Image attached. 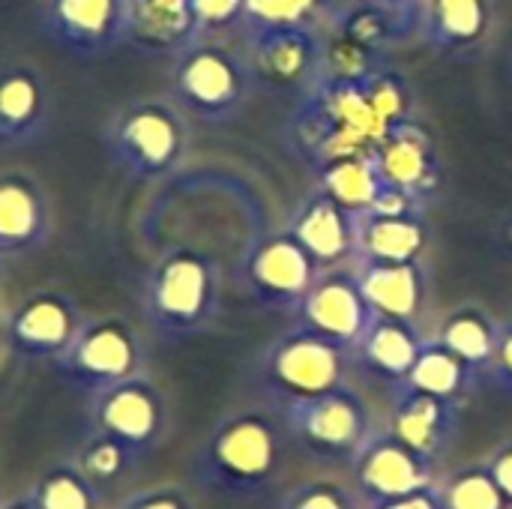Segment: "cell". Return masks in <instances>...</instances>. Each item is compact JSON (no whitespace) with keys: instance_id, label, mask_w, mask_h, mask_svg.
<instances>
[{"instance_id":"6da1fadb","label":"cell","mask_w":512,"mask_h":509,"mask_svg":"<svg viewBox=\"0 0 512 509\" xmlns=\"http://www.w3.org/2000/svg\"><path fill=\"white\" fill-rule=\"evenodd\" d=\"M411 90L396 72L324 75L309 87L294 123L297 153L315 168L354 153H372L411 120Z\"/></svg>"},{"instance_id":"7a4b0ae2","label":"cell","mask_w":512,"mask_h":509,"mask_svg":"<svg viewBox=\"0 0 512 509\" xmlns=\"http://www.w3.org/2000/svg\"><path fill=\"white\" fill-rule=\"evenodd\" d=\"M288 426L261 411H243L216 423L192 459L195 480L228 501L267 495L282 477L288 456Z\"/></svg>"},{"instance_id":"3957f363","label":"cell","mask_w":512,"mask_h":509,"mask_svg":"<svg viewBox=\"0 0 512 509\" xmlns=\"http://www.w3.org/2000/svg\"><path fill=\"white\" fill-rule=\"evenodd\" d=\"M222 306L219 264L192 246L162 252L141 288V309L147 324L165 339H189L204 333Z\"/></svg>"},{"instance_id":"277c9868","label":"cell","mask_w":512,"mask_h":509,"mask_svg":"<svg viewBox=\"0 0 512 509\" xmlns=\"http://www.w3.org/2000/svg\"><path fill=\"white\" fill-rule=\"evenodd\" d=\"M105 153L132 180H162L180 168L189 150L186 111L174 99L141 96L120 105L102 132Z\"/></svg>"},{"instance_id":"5b68a950","label":"cell","mask_w":512,"mask_h":509,"mask_svg":"<svg viewBox=\"0 0 512 509\" xmlns=\"http://www.w3.org/2000/svg\"><path fill=\"white\" fill-rule=\"evenodd\" d=\"M255 87V69L249 54H237L219 42L201 39L171 66V99L204 123L231 120Z\"/></svg>"},{"instance_id":"8992f818","label":"cell","mask_w":512,"mask_h":509,"mask_svg":"<svg viewBox=\"0 0 512 509\" xmlns=\"http://www.w3.org/2000/svg\"><path fill=\"white\" fill-rule=\"evenodd\" d=\"M354 354L309 327H294L264 348L258 360L261 387L282 405L348 387Z\"/></svg>"},{"instance_id":"52a82bcc","label":"cell","mask_w":512,"mask_h":509,"mask_svg":"<svg viewBox=\"0 0 512 509\" xmlns=\"http://www.w3.org/2000/svg\"><path fill=\"white\" fill-rule=\"evenodd\" d=\"M51 369L75 390L93 396L120 381L144 375V345L126 318H87L72 345Z\"/></svg>"},{"instance_id":"ba28073f","label":"cell","mask_w":512,"mask_h":509,"mask_svg":"<svg viewBox=\"0 0 512 509\" xmlns=\"http://www.w3.org/2000/svg\"><path fill=\"white\" fill-rule=\"evenodd\" d=\"M279 417L285 420L291 441L327 459L354 462L363 444L375 435L369 405L351 387L285 402Z\"/></svg>"},{"instance_id":"9c48e42d","label":"cell","mask_w":512,"mask_h":509,"mask_svg":"<svg viewBox=\"0 0 512 509\" xmlns=\"http://www.w3.org/2000/svg\"><path fill=\"white\" fill-rule=\"evenodd\" d=\"M321 273L324 270L291 231L258 237L240 261V279L246 291L261 306L291 315H297L303 297L312 291Z\"/></svg>"},{"instance_id":"30bf717a","label":"cell","mask_w":512,"mask_h":509,"mask_svg":"<svg viewBox=\"0 0 512 509\" xmlns=\"http://www.w3.org/2000/svg\"><path fill=\"white\" fill-rule=\"evenodd\" d=\"M87 414H90V429L111 435L114 441L129 447L138 459L147 456L162 441L168 426L165 396L144 375H135L129 381L93 393Z\"/></svg>"},{"instance_id":"8fae6325","label":"cell","mask_w":512,"mask_h":509,"mask_svg":"<svg viewBox=\"0 0 512 509\" xmlns=\"http://www.w3.org/2000/svg\"><path fill=\"white\" fill-rule=\"evenodd\" d=\"M84 312L60 288H36L6 318V345L21 360L54 363L84 327Z\"/></svg>"},{"instance_id":"7c38bea8","label":"cell","mask_w":512,"mask_h":509,"mask_svg":"<svg viewBox=\"0 0 512 509\" xmlns=\"http://www.w3.org/2000/svg\"><path fill=\"white\" fill-rule=\"evenodd\" d=\"M42 33L78 60H99L126 42L129 0H42Z\"/></svg>"},{"instance_id":"4fadbf2b","label":"cell","mask_w":512,"mask_h":509,"mask_svg":"<svg viewBox=\"0 0 512 509\" xmlns=\"http://www.w3.org/2000/svg\"><path fill=\"white\" fill-rule=\"evenodd\" d=\"M249 33V63L255 78L273 87H312L324 78L327 39L318 24H279Z\"/></svg>"},{"instance_id":"5bb4252c","label":"cell","mask_w":512,"mask_h":509,"mask_svg":"<svg viewBox=\"0 0 512 509\" xmlns=\"http://www.w3.org/2000/svg\"><path fill=\"white\" fill-rule=\"evenodd\" d=\"M372 321H375V312L360 291L357 273L339 270V267L324 270L297 309L300 327L315 330L318 336L348 348L351 354L366 336Z\"/></svg>"},{"instance_id":"9a60e30c","label":"cell","mask_w":512,"mask_h":509,"mask_svg":"<svg viewBox=\"0 0 512 509\" xmlns=\"http://www.w3.org/2000/svg\"><path fill=\"white\" fill-rule=\"evenodd\" d=\"M357 486L366 504L393 501L435 486V465L411 450L393 429L375 432L354 456Z\"/></svg>"},{"instance_id":"2e32d148","label":"cell","mask_w":512,"mask_h":509,"mask_svg":"<svg viewBox=\"0 0 512 509\" xmlns=\"http://www.w3.org/2000/svg\"><path fill=\"white\" fill-rule=\"evenodd\" d=\"M51 198L39 177L24 168L0 171V255L24 258L51 237Z\"/></svg>"},{"instance_id":"e0dca14e","label":"cell","mask_w":512,"mask_h":509,"mask_svg":"<svg viewBox=\"0 0 512 509\" xmlns=\"http://www.w3.org/2000/svg\"><path fill=\"white\" fill-rule=\"evenodd\" d=\"M495 0H426L423 39L444 60H474L495 33Z\"/></svg>"},{"instance_id":"ac0fdd59","label":"cell","mask_w":512,"mask_h":509,"mask_svg":"<svg viewBox=\"0 0 512 509\" xmlns=\"http://www.w3.org/2000/svg\"><path fill=\"white\" fill-rule=\"evenodd\" d=\"M51 87L42 69L30 63L0 66V144L24 147L48 135Z\"/></svg>"},{"instance_id":"d6986e66","label":"cell","mask_w":512,"mask_h":509,"mask_svg":"<svg viewBox=\"0 0 512 509\" xmlns=\"http://www.w3.org/2000/svg\"><path fill=\"white\" fill-rule=\"evenodd\" d=\"M288 231L315 258L321 270H336L342 261H354L357 249V213L345 210L324 189H315L291 216Z\"/></svg>"},{"instance_id":"ffe728a7","label":"cell","mask_w":512,"mask_h":509,"mask_svg":"<svg viewBox=\"0 0 512 509\" xmlns=\"http://www.w3.org/2000/svg\"><path fill=\"white\" fill-rule=\"evenodd\" d=\"M192 0H129L126 45L153 57H177L201 42Z\"/></svg>"},{"instance_id":"44dd1931","label":"cell","mask_w":512,"mask_h":509,"mask_svg":"<svg viewBox=\"0 0 512 509\" xmlns=\"http://www.w3.org/2000/svg\"><path fill=\"white\" fill-rule=\"evenodd\" d=\"M372 156L384 183L405 189L429 204L441 180V162L435 141L429 138V132L420 129V123L408 120L405 126H399L381 147L372 150Z\"/></svg>"},{"instance_id":"7402d4cb","label":"cell","mask_w":512,"mask_h":509,"mask_svg":"<svg viewBox=\"0 0 512 509\" xmlns=\"http://www.w3.org/2000/svg\"><path fill=\"white\" fill-rule=\"evenodd\" d=\"M459 405L462 402H447L435 399L426 393H411V390H396V408H393V432L417 450L426 462L438 468L444 453L450 450L456 429H459Z\"/></svg>"},{"instance_id":"603a6c76","label":"cell","mask_w":512,"mask_h":509,"mask_svg":"<svg viewBox=\"0 0 512 509\" xmlns=\"http://www.w3.org/2000/svg\"><path fill=\"white\" fill-rule=\"evenodd\" d=\"M354 273L375 315L417 321L429 285L423 261H354Z\"/></svg>"},{"instance_id":"cb8c5ba5","label":"cell","mask_w":512,"mask_h":509,"mask_svg":"<svg viewBox=\"0 0 512 509\" xmlns=\"http://www.w3.org/2000/svg\"><path fill=\"white\" fill-rule=\"evenodd\" d=\"M429 246L426 210L360 213L354 261H420Z\"/></svg>"},{"instance_id":"d4e9b609","label":"cell","mask_w":512,"mask_h":509,"mask_svg":"<svg viewBox=\"0 0 512 509\" xmlns=\"http://www.w3.org/2000/svg\"><path fill=\"white\" fill-rule=\"evenodd\" d=\"M423 345H426V336L417 327V321L375 315L366 336L354 348V360L366 372H372V375L390 381L393 387H399L408 378V372L414 369Z\"/></svg>"},{"instance_id":"484cf974","label":"cell","mask_w":512,"mask_h":509,"mask_svg":"<svg viewBox=\"0 0 512 509\" xmlns=\"http://www.w3.org/2000/svg\"><path fill=\"white\" fill-rule=\"evenodd\" d=\"M498 333H501V324L486 309L465 306V309L450 312L441 321L435 339L447 351H453L477 378H483L489 363H492V354H495V345H498Z\"/></svg>"},{"instance_id":"4316f807","label":"cell","mask_w":512,"mask_h":509,"mask_svg":"<svg viewBox=\"0 0 512 509\" xmlns=\"http://www.w3.org/2000/svg\"><path fill=\"white\" fill-rule=\"evenodd\" d=\"M474 384H477V375L453 351H447L438 339H426L414 369L396 390H411V393H426V396L447 399V402H462Z\"/></svg>"},{"instance_id":"83f0119b","label":"cell","mask_w":512,"mask_h":509,"mask_svg":"<svg viewBox=\"0 0 512 509\" xmlns=\"http://www.w3.org/2000/svg\"><path fill=\"white\" fill-rule=\"evenodd\" d=\"M318 189H324L333 201H339L345 210L360 216L372 210L378 192L384 189V180L372 153H354V156H339L321 165Z\"/></svg>"},{"instance_id":"f1b7e54d","label":"cell","mask_w":512,"mask_h":509,"mask_svg":"<svg viewBox=\"0 0 512 509\" xmlns=\"http://www.w3.org/2000/svg\"><path fill=\"white\" fill-rule=\"evenodd\" d=\"M99 492L102 489L75 462H63L33 483L30 498L39 509H99Z\"/></svg>"},{"instance_id":"f546056e","label":"cell","mask_w":512,"mask_h":509,"mask_svg":"<svg viewBox=\"0 0 512 509\" xmlns=\"http://www.w3.org/2000/svg\"><path fill=\"white\" fill-rule=\"evenodd\" d=\"M72 462L102 489L108 483H117L138 462V456L129 447H123L120 441H114L111 435H102V432L90 429V435L81 441Z\"/></svg>"},{"instance_id":"4dcf8cb0","label":"cell","mask_w":512,"mask_h":509,"mask_svg":"<svg viewBox=\"0 0 512 509\" xmlns=\"http://www.w3.org/2000/svg\"><path fill=\"white\" fill-rule=\"evenodd\" d=\"M444 507L447 509H507L510 501L498 489L495 477L489 474L486 465L468 468L459 477L450 480L447 489H441Z\"/></svg>"},{"instance_id":"1f68e13d","label":"cell","mask_w":512,"mask_h":509,"mask_svg":"<svg viewBox=\"0 0 512 509\" xmlns=\"http://www.w3.org/2000/svg\"><path fill=\"white\" fill-rule=\"evenodd\" d=\"M330 0H246V30L279 27V24H318Z\"/></svg>"},{"instance_id":"d6a6232c","label":"cell","mask_w":512,"mask_h":509,"mask_svg":"<svg viewBox=\"0 0 512 509\" xmlns=\"http://www.w3.org/2000/svg\"><path fill=\"white\" fill-rule=\"evenodd\" d=\"M192 9L201 24V36L210 39L231 27H243L246 0H192Z\"/></svg>"},{"instance_id":"836d02e7","label":"cell","mask_w":512,"mask_h":509,"mask_svg":"<svg viewBox=\"0 0 512 509\" xmlns=\"http://www.w3.org/2000/svg\"><path fill=\"white\" fill-rule=\"evenodd\" d=\"M282 509H354L348 501V495L336 486H324V483H309L294 489Z\"/></svg>"},{"instance_id":"e575fe53","label":"cell","mask_w":512,"mask_h":509,"mask_svg":"<svg viewBox=\"0 0 512 509\" xmlns=\"http://www.w3.org/2000/svg\"><path fill=\"white\" fill-rule=\"evenodd\" d=\"M495 390L501 393H510L512 396V321L501 324V333H498V345H495V354H492V363L483 375Z\"/></svg>"},{"instance_id":"d590c367","label":"cell","mask_w":512,"mask_h":509,"mask_svg":"<svg viewBox=\"0 0 512 509\" xmlns=\"http://www.w3.org/2000/svg\"><path fill=\"white\" fill-rule=\"evenodd\" d=\"M117 509H192V501L180 489L159 486V489H147V492L126 498Z\"/></svg>"},{"instance_id":"8d00e7d4","label":"cell","mask_w":512,"mask_h":509,"mask_svg":"<svg viewBox=\"0 0 512 509\" xmlns=\"http://www.w3.org/2000/svg\"><path fill=\"white\" fill-rule=\"evenodd\" d=\"M369 509H447V507H444L441 489H438V486H432V489H423V492H414V495H402V498H393V501L369 504Z\"/></svg>"},{"instance_id":"74e56055","label":"cell","mask_w":512,"mask_h":509,"mask_svg":"<svg viewBox=\"0 0 512 509\" xmlns=\"http://www.w3.org/2000/svg\"><path fill=\"white\" fill-rule=\"evenodd\" d=\"M372 6H381L393 15H399L402 21H408L417 33L423 30V9H426V0H366Z\"/></svg>"},{"instance_id":"f35d334b","label":"cell","mask_w":512,"mask_h":509,"mask_svg":"<svg viewBox=\"0 0 512 509\" xmlns=\"http://www.w3.org/2000/svg\"><path fill=\"white\" fill-rule=\"evenodd\" d=\"M486 468H489V474L495 477V483H498V489L504 492V498L512 504V441L510 444H504V447L492 456V462H489Z\"/></svg>"},{"instance_id":"ab89813d","label":"cell","mask_w":512,"mask_h":509,"mask_svg":"<svg viewBox=\"0 0 512 509\" xmlns=\"http://www.w3.org/2000/svg\"><path fill=\"white\" fill-rule=\"evenodd\" d=\"M0 509H39L33 504V498L30 495H24V498H18V501H9V504H3Z\"/></svg>"},{"instance_id":"60d3db41","label":"cell","mask_w":512,"mask_h":509,"mask_svg":"<svg viewBox=\"0 0 512 509\" xmlns=\"http://www.w3.org/2000/svg\"><path fill=\"white\" fill-rule=\"evenodd\" d=\"M0 279H3V255H0Z\"/></svg>"},{"instance_id":"b9f144b4","label":"cell","mask_w":512,"mask_h":509,"mask_svg":"<svg viewBox=\"0 0 512 509\" xmlns=\"http://www.w3.org/2000/svg\"><path fill=\"white\" fill-rule=\"evenodd\" d=\"M0 507H3V498H0Z\"/></svg>"}]
</instances>
